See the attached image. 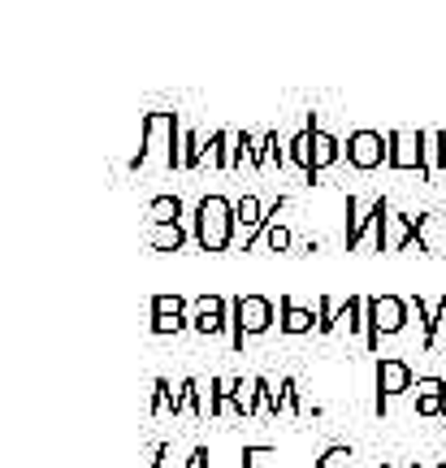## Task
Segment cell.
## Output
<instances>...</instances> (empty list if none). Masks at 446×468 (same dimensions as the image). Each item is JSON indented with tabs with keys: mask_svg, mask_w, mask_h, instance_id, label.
<instances>
[{
	"mask_svg": "<svg viewBox=\"0 0 446 468\" xmlns=\"http://www.w3.org/2000/svg\"><path fill=\"white\" fill-rule=\"evenodd\" d=\"M351 460H356V452H351V447H325V452H321V460H316L313 468H347Z\"/></svg>",
	"mask_w": 446,
	"mask_h": 468,
	"instance_id": "32",
	"label": "cell"
},
{
	"mask_svg": "<svg viewBox=\"0 0 446 468\" xmlns=\"http://www.w3.org/2000/svg\"><path fill=\"white\" fill-rule=\"evenodd\" d=\"M338 161H343V144H338L330 131H321V126H316V134H313V165H316V174H321V169H330V165H338Z\"/></svg>",
	"mask_w": 446,
	"mask_h": 468,
	"instance_id": "20",
	"label": "cell"
},
{
	"mask_svg": "<svg viewBox=\"0 0 446 468\" xmlns=\"http://www.w3.org/2000/svg\"><path fill=\"white\" fill-rule=\"evenodd\" d=\"M412 317H416V325H420V351H433L438 347V330H442L438 303H430L425 295H412Z\"/></svg>",
	"mask_w": 446,
	"mask_h": 468,
	"instance_id": "17",
	"label": "cell"
},
{
	"mask_svg": "<svg viewBox=\"0 0 446 468\" xmlns=\"http://www.w3.org/2000/svg\"><path fill=\"white\" fill-rule=\"evenodd\" d=\"M278 308L269 295H234L230 300V351H243L248 338H260L273 330Z\"/></svg>",
	"mask_w": 446,
	"mask_h": 468,
	"instance_id": "3",
	"label": "cell"
},
{
	"mask_svg": "<svg viewBox=\"0 0 446 468\" xmlns=\"http://www.w3.org/2000/svg\"><path fill=\"white\" fill-rule=\"evenodd\" d=\"M204 165V139L196 131H182V169H199Z\"/></svg>",
	"mask_w": 446,
	"mask_h": 468,
	"instance_id": "27",
	"label": "cell"
},
{
	"mask_svg": "<svg viewBox=\"0 0 446 468\" xmlns=\"http://www.w3.org/2000/svg\"><path fill=\"white\" fill-rule=\"evenodd\" d=\"M230 386H234V378H213L208 382V417H226L230 412Z\"/></svg>",
	"mask_w": 446,
	"mask_h": 468,
	"instance_id": "24",
	"label": "cell"
},
{
	"mask_svg": "<svg viewBox=\"0 0 446 468\" xmlns=\"http://www.w3.org/2000/svg\"><path fill=\"white\" fill-rule=\"evenodd\" d=\"M191 330L199 338L230 335V300L226 295H196L191 300Z\"/></svg>",
	"mask_w": 446,
	"mask_h": 468,
	"instance_id": "8",
	"label": "cell"
},
{
	"mask_svg": "<svg viewBox=\"0 0 446 468\" xmlns=\"http://www.w3.org/2000/svg\"><path fill=\"white\" fill-rule=\"evenodd\" d=\"M169 399H174V382H169V378H156V382H152V417H165Z\"/></svg>",
	"mask_w": 446,
	"mask_h": 468,
	"instance_id": "29",
	"label": "cell"
},
{
	"mask_svg": "<svg viewBox=\"0 0 446 468\" xmlns=\"http://www.w3.org/2000/svg\"><path fill=\"white\" fill-rule=\"evenodd\" d=\"M278 452L273 447H243V468H273Z\"/></svg>",
	"mask_w": 446,
	"mask_h": 468,
	"instance_id": "33",
	"label": "cell"
},
{
	"mask_svg": "<svg viewBox=\"0 0 446 468\" xmlns=\"http://www.w3.org/2000/svg\"><path fill=\"white\" fill-rule=\"evenodd\" d=\"M260 395H265V417L278 420L281 412H286V395H281V382L273 386L269 378H260Z\"/></svg>",
	"mask_w": 446,
	"mask_h": 468,
	"instance_id": "28",
	"label": "cell"
},
{
	"mask_svg": "<svg viewBox=\"0 0 446 468\" xmlns=\"http://www.w3.org/2000/svg\"><path fill=\"white\" fill-rule=\"evenodd\" d=\"M343 156H347L351 169H360V174H373V169L390 165V134L360 126V131L347 134V144H343Z\"/></svg>",
	"mask_w": 446,
	"mask_h": 468,
	"instance_id": "7",
	"label": "cell"
},
{
	"mask_svg": "<svg viewBox=\"0 0 446 468\" xmlns=\"http://www.w3.org/2000/svg\"><path fill=\"white\" fill-rule=\"evenodd\" d=\"M281 395H286V412H291V417H303V395H299L295 378H281Z\"/></svg>",
	"mask_w": 446,
	"mask_h": 468,
	"instance_id": "36",
	"label": "cell"
},
{
	"mask_svg": "<svg viewBox=\"0 0 446 468\" xmlns=\"http://www.w3.org/2000/svg\"><path fill=\"white\" fill-rule=\"evenodd\" d=\"M398 174H416L420 183H433L430 131H390V165Z\"/></svg>",
	"mask_w": 446,
	"mask_h": 468,
	"instance_id": "5",
	"label": "cell"
},
{
	"mask_svg": "<svg viewBox=\"0 0 446 468\" xmlns=\"http://www.w3.org/2000/svg\"><path fill=\"white\" fill-rule=\"evenodd\" d=\"M256 144H260V139H256L251 131H239V134H234V169H243V161L251 165V156H256Z\"/></svg>",
	"mask_w": 446,
	"mask_h": 468,
	"instance_id": "30",
	"label": "cell"
},
{
	"mask_svg": "<svg viewBox=\"0 0 446 468\" xmlns=\"http://www.w3.org/2000/svg\"><path fill=\"white\" fill-rule=\"evenodd\" d=\"M430 156H433V178L446 169V131H430Z\"/></svg>",
	"mask_w": 446,
	"mask_h": 468,
	"instance_id": "35",
	"label": "cell"
},
{
	"mask_svg": "<svg viewBox=\"0 0 446 468\" xmlns=\"http://www.w3.org/2000/svg\"><path fill=\"white\" fill-rule=\"evenodd\" d=\"M412 321V300L403 295H368V330H364V347L377 351L381 338L403 335Z\"/></svg>",
	"mask_w": 446,
	"mask_h": 468,
	"instance_id": "4",
	"label": "cell"
},
{
	"mask_svg": "<svg viewBox=\"0 0 446 468\" xmlns=\"http://www.w3.org/2000/svg\"><path fill=\"white\" fill-rule=\"evenodd\" d=\"M182 131L186 126H182L178 113H165V109L143 113V122H139V152L131 156V174L148 169L152 156H161L165 169H182Z\"/></svg>",
	"mask_w": 446,
	"mask_h": 468,
	"instance_id": "1",
	"label": "cell"
},
{
	"mask_svg": "<svg viewBox=\"0 0 446 468\" xmlns=\"http://www.w3.org/2000/svg\"><path fill=\"white\" fill-rule=\"evenodd\" d=\"M186 468H208V447H196L191 460H186Z\"/></svg>",
	"mask_w": 446,
	"mask_h": 468,
	"instance_id": "38",
	"label": "cell"
},
{
	"mask_svg": "<svg viewBox=\"0 0 446 468\" xmlns=\"http://www.w3.org/2000/svg\"><path fill=\"white\" fill-rule=\"evenodd\" d=\"M186 239H191V234H186V226H148V248L152 251H182L186 248Z\"/></svg>",
	"mask_w": 446,
	"mask_h": 468,
	"instance_id": "21",
	"label": "cell"
},
{
	"mask_svg": "<svg viewBox=\"0 0 446 468\" xmlns=\"http://www.w3.org/2000/svg\"><path fill=\"white\" fill-rule=\"evenodd\" d=\"M182 221V200L178 196H156L148 204V226H178Z\"/></svg>",
	"mask_w": 446,
	"mask_h": 468,
	"instance_id": "23",
	"label": "cell"
},
{
	"mask_svg": "<svg viewBox=\"0 0 446 468\" xmlns=\"http://www.w3.org/2000/svg\"><path fill=\"white\" fill-rule=\"evenodd\" d=\"M408 468H425V464H420V460H412V464H408Z\"/></svg>",
	"mask_w": 446,
	"mask_h": 468,
	"instance_id": "39",
	"label": "cell"
},
{
	"mask_svg": "<svg viewBox=\"0 0 446 468\" xmlns=\"http://www.w3.org/2000/svg\"><path fill=\"white\" fill-rule=\"evenodd\" d=\"M313 134H316V113L303 117V126H299L295 134H291V144H286V156H291V165L303 174V183L316 186V165H313Z\"/></svg>",
	"mask_w": 446,
	"mask_h": 468,
	"instance_id": "10",
	"label": "cell"
},
{
	"mask_svg": "<svg viewBox=\"0 0 446 468\" xmlns=\"http://www.w3.org/2000/svg\"><path fill=\"white\" fill-rule=\"evenodd\" d=\"M234 234H239L234 200H226V196H204V200L196 204V218H191V239L199 243V251L221 256V251H230Z\"/></svg>",
	"mask_w": 446,
	"mask_h": 468,
	"instance_id": "2",
	"label": "cell"
},
{
	"mask_svg": "<svg viewBox=\"0 0 446 468\" xmlns=\"http://www.w3.org/2000/svg\"><path fill=\"white\" fill-rule=\"evenodd\" d=\"M278 330H281V335H291V338L313 335V330H316V313H313V308H299L291 295H281V300H278Z\"/></svg>",
	"mask_w": 446,
	"mask_h": 468,
	"instance_id": "16",
	"label": "cell"
},
{
	"mask_svg": "<svg viewBox=\"0 0 446 468\" xmlns=\"http://www.w3.org/2000/svg\"><path fill=\"white\" fill-rule=\"evenodd\" d=\"M438 468H446V464H438Z\"/></svg>",
	"mask_w": 446,
	"mask_h": 468,
	"instance_id": "41",
	"label": "cell"
},
{
	"mask_svg": "<svg viewBox=\"0 0 446 468\" xmlns=\"http://www.w3.org/2000/svg\"><path fill=\"white\" fill-rule=\"evenodd\" d=\"M416 248L433 256V261H442L446 256V213H416Z\"/></svg>",
	"mask_w": 446,
	"mask_h": 468,
	"instance_id": "13",
	"label": "cell"
},
{
	"mask_svg": "<svg viewBox=\"0 0 446 468\" xmlns=\"http://www.w3.org/2000/svg\"><path fill=\"white\" fill-rule=\"evenodd\" d=\"M377 200H381V196H377ZM377 200L347 196V234H343L347 251H360L364 239H373V226H377Z\"/></svg>",
	"mask_w": 446,
	"mask_h": 468,
	"instance_id": "9",
	"label": "cell"
},
{
	"mask_svg": "<svg viewBox=\"0 0 446 468\" xmlns=\"http://www.w3.org/2000/svg\"><path fill=\"white\" fill-rule=\"evenodd\" d=\"M152 317H161V313H186V308H191V303L182 300V295H152Z\"/></svg>",
	"mask_w": 446,
	"mask_h": 468,
	"instance_id": "34",
	"label": "cell"
},
{
	"mask_svg": "<svg viewBox=\"0 0 446 468\" xmlns=\"http://www.w3.org/2000/svg\"><path fill=\"white\" fill-rule=\"evenodd\" d=\"M416 243V213H390V251H408Z\"/></svg>",
	"mask_w": 446,
	"mask_h": 468,
	"instance_id": "22",
	"label": "cell"
},
{
	"mask_svg": "<svg viewBox=\"0 0 446 468\" xmlns=\"http://www.w3.org/2000/svg\"><path fill=\"white\" fill-rule=\"evenodd\" d=\"M148 330L156 338H169V335H182V330H191V313H161V317L148 321Z\"/></svg>",
	"mask_w": 446,
	"mask_h": 468,
	"instance_id": "25",
	"label": "cell"
},
{
	"mask_svg": "<svg viewBox=\"0 0 446 468\" xmlns=\"http://www.w3.org/2000/svg\"><path fill=\"white\" fill-rule=\"evenodd\" d=\"M169 417H196V420H208V395L199 378H182L174 386V399H169Z\"/></svg>",
	"mask_w": 446,
	"mask_h": 468,
	"instance_id": "12",
	"label": "cell"
},
{
	"mask_svg": "<svg viewBox=\"0 0 446 468\" xmlns=\"http://www.w3.org/2000/svg\"><path fill=\"white\" fill-rule=\"evenodd\" d=\"M347 325V335H360L368 330V300L364 295H347V300L338 303V330Z\"/></svg>",
	"mask_w": 446,
	"mask_h": 468,
	"instance_id": "18",
	"label": "cell"
},
{
	"mask_svg": "<svg viewBox=\"0 0 446 468\" xmlns=\"http://www.w3.org/2000/svg\"><path fill=\"white\" fill-rule=\"evenodd\" d=\"M234 221H239V230H243V251H256V239H260V230H265L269 221V208L260 204V196H239L234 200Z\"/></svg>",
	"mask_w": 446,
	"mask_h": 468,
	"instance_id": "11",
	"label": "cell"
},
{
	"mask_svg": "<svg viewBox=\"0 0 446 468\" xmlns=\"http://www.w3.org/2000/svg\"><path fill=\"white\" fill-rule=\"evenodd\" d=\"M373 382H377L373 412H377V417H386V412H390V399H398V395H412L416 373H412V365H408V360H398V356H381Z\"/></svg>",
	"mask_w": 446,
	"mask_h": 468,
	"instance_id": "6",
	"label": "cell"
},
{
	"mask_svg": "<svg viewBox=\"0 0 446 468\" xmlns=\"http://www.w3.org/2000/svg\"><path fill=\"white\" fill-rule=\"evenodd\" d=\"M204 161L217 169H234V134L230 131H213L204 144Z\"/></svg>",
	"mask_w": 446,
	"mask_h": 468,
	"instance_id": "19",
	"label": "cell"
},
{
	"mask_svg": "<svg viewBox=\"0 0 446 468\" xmlns=\"http://www.w3.org/2000/svg\"><path fill=\"white\" fill-rule=\"evenodd\" d=\"M412 399H416V417H446V382L442 378H416L412 386Z\"/></svg>",
	"mask_w": 446,
	"mask_h": 468,
	"instance_id": "14",
	"label": "cell"
},
{
	"mask_svg": "<svg viewBox=\"0 0 446 468\" xmlns=\"http://www.w3.org/2000/svg\"><path fill=\"white\" fill-rule=\"evenodd\" d=\"M260 148H265V161H269V165L286 169V161H291V156L281 152V139H278V131H265V134H260Z\"/></svg>",
	"mask_w": 446,
	"mask_h": 468,
	"instance_id": "31",
	"label": "cell"
},
{
	"mask_svg": "<svg viewBox=\"0 0 446 468\" xmlns=\"http://www.w3.org/2000/svg\"><path fill=\"white\" fill-rule=\"evenodd\" d=\"M381 468H395V464H381Z\"/></svg>",
	"mask_w": 446,
	"mask_h": 468,
	"instance_id": "40",
	"label": "cell"
},
{
	"mask_svg": "<svg viewBox=\"0 0 446 468\" xmlns=\"http://www.w3.org/2000/svg\"><path fill=\"white\" fill-rule=\"evenodd\" d=\"M316 335H338V303L330 300V295H321L316 300Z\"/></svg>",
	"mask_w": 446,
	"mask_h": 468,
	"instance_id": "26",
	"label": "cell"
},
{
	"mask_svg": "<svg viewBox=\"0 0 446 468\" xmlns=\"http://www.w3.org/2000/svg\"><path fill=\"white\" fill-rule=\"evenodd\" d=\"M165 460H169V442H156L152 447V468H165Z\"/></svg>",
	"mask_w": 446,
	"mask_h": 468,
	"instance_id": "37",
	"label": "cell"
},
{
	"mask_svg": "<svg viewBox=\"0 0 446 468\" xmlns=\"http://www.w3.org/2000/svg\"><path fill=\"white\" fill-rule=\"evenodd\" d=\"M230 412H234V417H260V412H265L260 373H256V378H234V386H230Z\"/></svg>",
	"mask_w": 446,
	"mask_h": 468,
	"instance_id": "15",
	"label": "cell"
}]
</instances>
